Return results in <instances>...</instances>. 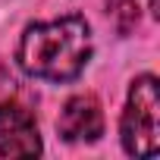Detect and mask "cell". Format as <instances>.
Masks as SVG:
<instances>
[{
  "label": "cell",
  "mask_w": 160,
  "mask_h": 160,
  "mask_svg": "<svg viewBox=\"0 0 160 160\" xmlns=\"http://www.w3.org/2000/svg\"><path fill=\"white\" fill-rule=\"evenodd\" d=\"M151 3H157V0H151Z\"/></svg>",
  "instance_id": "cell-5"
},
{
  "label": "cell",
  "mask_w": 160,
  "mask_h": 160,
  "mask_svg": "<svg viewBox=\"0 0 160 160\" xmlns=\"http://www.w3.org/2000/svg\"><path fill=\"white\" fill-rule=\"evenodd\" d=\"M119 138L129 157H154L160 148V85L154 75H138L119 119Z\"/></svg>",
  "instance_id": "cell-2"
},
{
  "label": "cell",
  "mask_w": 160,
  "mask_h": 160,
  "mask_svg": "<svg viewBox=\"0 0 160 160\" xmlns=\"http://www.w3.org/2000/svg\"><path fill=\"white\" fill-rule=\"evenodd\" d=\"M44 151L35 116L22 104H0V157H38Z\"/></svg>",
  "instance_id": "cell-3"
},
{
  "label": "cell",
  "mask_w": 160,
  "mask_h": 160,
  "mask_svg": "<svg viewBox=\"0 0 160 160\" xmlns=\"http://www.w3.org/2000/svg\"><path fill=\"white\" fill-rule=\"evenodd\" d=\"M16 60L25 75L44 82H72L91 60V28L82 16H63L53 22H32L22 38Z\"/></svg>",
  "instance_id": "cell-1"
},
{
  "label": "cell",
  "mask_w": 160,
  "mask_h": 160,
  "mask_svg": "<svg viewBox=\"0 0 160 160\" xmlns=\"http://www.w3.org/2000/svg\"><path fill=\"white\" fill-rule=\"evenodd\" d=\"M57 132L63 141H98L104 135V110L94 94H75L63 104Z\"/></svg>",
  "instance_id": "cell-4"
}]
</instances>
